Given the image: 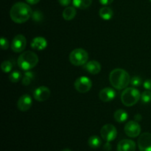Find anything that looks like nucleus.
<instances>
[{
	"mask_svg": "<svg viewBox=\"0 0 151 151\" xmlns=\"http://www.w3.org/2000/svg\"><path fill=\"white\" fill-rule=\"evenodd\" d=\"M32 9L29 4L22 1L15 3L10 10V19L17 24L26 22L32 16Z\"/></svg>",
	"mask_w": 151,
	"mask_h": 151,
	"instance_id": "obj_1",
	"label": "nucleus"
},
{
	"mask_svg": "<svg viewBox=\"0 0 151 151\" xmlns=\"http://www.w3.org/2000/svg\"><path fill=\"white\" fill-rule=\"evenodd\" d=\"M109 81L116 89H125L131 83V78L128 72L122 69H114L109 75Z\"/></svg>",
	"mask_w": 151,
	"mask_h": 151,
	"instance_id": "obj_2",
	"label": "nucleus"
},
{
	"mask_svg": "<svg viewBox=\"0 0 151 151\" xmlns=\"http://www.w3.org/2000/svg\"><path fill=\"white\" fill-rule=\"evenodd\" d=\"M38 63V57L35 52L26 51L22 52L18 58L17 63L21 69L29 71L33 69Z\"/></svg>",
	"mask_w": 151,
	"mask_h": 151,
	"instance_id": "obj_3",
	"label": "nucleus"
},
{
	"mask_svg": "<svg viewBox=\"0 0 151 151\" xmlns=\"http://www.w3.org/2000/svg\"><path fill=\"white\" fill-rule=\"evenodd\" d=\"M141 99V94L136 88H125L121 94V101L125 106H134Z\"/></svg>",
	"mask_w": 151,
	"mask_h": 151,
	"instance_id": "obj_4",
	"label": "nucleus"
},
{
	"mask_svg": "<svg viewBox=\"0 0 151 151\" xmlns=\"http://www.w3.org/2000/svg\"><path fill=\"white\" fill-rule=\"evenodd\" d=\"M69 58L70 63L74 66H83L88 62V54L83 49L78 48L71 52Z\"/></svg>",
	"mask_w": 151,
	"mask_h": 151,
	"instance_id": "obj_5",
	"label": "nucleus"
},
{
	"mask_svg": "<svg viewBox=\"0 0 151 151\" xmlns=\"http://www.w3.org/2000/svg\"><path fill=\"white\" fill-rule=\"evenodd\" d=\"M101 137L106 142L114 141L117 137V131L115 126L111 124H106L100 130Z\"/></svg>",
	"mask_w": 151,
	"mask_h": 151,
	"instance_id": "obj_6",
	"label": "nucleus"
},
{
	"mask_svg": "<svg viewBox=\"0 0 151 151\" xmlns=\"http://www.w3.org/2000/svg\"><path fill=\"white\" fill-rule=\"evenodd\" d=\"M75 88L80 93H86L92 87V82L87 77H80L75 81Z\"/></svg>",
	"mask_w": 151,
	"mask_h": 151,
	"instance_id": "obj_7",
	"label": "nucleus"
},
{
	"mask_svg": "<svg viewBox=\"0 0 151 151\" xmlns=\"http://www.w3.org/2000/svg\"><path fill=\"white\" fill-rule=\"evenodd\" d=\"M125 134L131 138H136L141 134V126L137 121H129L124 128Z\"/></svg>",
	"mask_w": 151,
	"mask_h": 151,
	"instance_id": "obj_8",
	"label": "nucleus"
},
{
	"mask_svg": "<svg viewBox=\"0 0 151 151\" xmlns=\"http://www.w3.org/2000/svg\"><path fill=\"white\" fill-rule=\"evenodd\" d=\"M26 45V38L22 34H19V35H16L12 40L10 48L14 52H22L24 50Z\"/></svg>",
	"mask_w": 151,
	"mask_h": 151,
	"instance_id": "obj_9",
	"label": "nucleus"
},
{
	"mask_svg": "<svg viewBox=\"0 0 151 151\" xmlns=\"http://www.w3.org/2000/svg\"><path fill=\"white\" fill-rule=\"evenodd\" d=\"M138 147L140 151H151V134L145 132L139 136Z\"/></svg>",
	"mask_w": 151,
	"mask_h": 151,
	"instance_id": "obj_10",
	"label": "nucleus"
},
{
	"mask_svg": "<svg viewBox=\"0 0 151 151\" xmlns=\"http://www.w3.org/2000/svg\"><path fill=\"white\" fill-rule=\"evenodd\" d=\"M33 97L38 102H44L50 97V88L46 86H39L34 91Z\"/></svg>",
	"mask_w": 151,
	"mask_h": 151,
	"instance_id": "obj_11",
	"label": "nucleus"
},
{
	"mask_svg": "<svg viewBox=\"0 0 151 151\" xmlns=\"http://www.w3.org/2000/svg\"><path fill=\"white\" fill-rule=\"evenodd\" d=\"M32 105V100L29 94H24L17 101V108L22 112L27 111Z\"/></svg>",
	"mask_w": 151,
	"mask_h": 151,
	"instance_id": "obj_12",
	"label": "nucleus"
},
{
	"mask_svg": "<svg viewBox=\"0 0 151 151\" xmlns=\"http://www.w3.org/2000/svg\"><path fill=\"white\" fill-rule=\"evenodd\" d=\"M115 97H116V91L112 88L109 87L103 88L99 93V97L100 100L105 103L111 101L115 98Z\"/></svg>",
	"mask_w": 151,
	"mask_h": 151,
	"instance_id": "obj_13",
	"label": "nucleus"
},
{
	"mask_svg": "<svg viewBox=\"0 0 151 151\" xmlns=\"http://www.w3.org/2000/svg\"><path fill=\"white\" fill-rule=\"evenodd\" d=\"M136 143L131 139H122L117 145V151H135Z\"/></svg>",
	"mask_w": 151,
	"mask_h": 151,
	"instance_id": "obj_14",
	"label": "nucleus"
},
{
	"mask_svg": "<svg viewBox=\"0 0 151 151\" xmlns=\"http://www.w3.org/2000/svg\"><path fill=\"white\" fill-rule=\"evenodd\" d=\"M84 69L91 75H97L101 71V65L97 60H91L83 65Z\"/></svg>",
	"mask_w": 151,
	"mask_h": 151,
	"instance_id": "obj_15",
	"label": "nucleus"
},
{
	"mask_svg": "<svg viewBox=\"0 0 151 151\" xmlns=\"http://www.w3.org/2000/svg\"><path fill=\"white\" fill-rule=\"evenodd\" d=\"M30 46L33 50H43L47 47V41L44 37H35L31 41Z\"/></svg>",
	"mask_w": 151,
	"mask_h": 151,
	"instance_id": "obj_16",
	"label": "nucleus"
},
{
	"mask_svg": "<svg viewBox=\"0 0 151 151\" xmlns=\"http://www.w3.org/2000/svg\"><path fill=\"white\" fill-rule=\"evenodd\" d=\"M77 14V10L75 7H67L63 10L62 16L66 21H71L75 17Z\"/></svg>",
	"mask_w": 151,
	"mask_h": 151,
	"instance_id": "obj_17",
	"label": "nucleus"
},
{
	"mask_svg": "<svg viewBox=\"0 0 151 151\" xmlns=\"http://www.w3.org/2000/svg\"><path fill=\"white\" fill-rule=\"evenodd\" d=\"M113 10L111 7H103L102 8L100 9L99 10V16L100 18H102L104 20H109L113 17Z\"/></svg>",
	"mask_w": 151,
	"mask_h": 151,
	"instance_id": "obj_18",
	"label": "nucleus"
},
{
	"mask_svg": "<svg viewBox=\"0 0 151 151\" xmlns=\"http://www.w3.org/2000/svg\"><path fill=\"white\" fill-rule=\"evenodd\" d=\"M114 117L116 122L119 123H122L128 119V114L123 109H118L114 112Z\"/></svg>",
	"mask_w": 151,
	"mask_h": 151,
	"instance_id": "obj_19",
	"label": "nucleus"
},
{
	"mask_svg": "<svg viewBox=\"0 0 151 151\" xmlns=\"http://www.w3.org/2000/svg\"><path fill=\"white\" fill-rule=\"evenodd\" d=\"M92 3V0H72L74 7L78 9H86L90 7Z\"/></svg>",
	"mask_w": 151,
	"mask_h": 151,
	"instance_id": "obj_20",
	"label": "nucleus"
},
{
	"mask_svg": "<svg viewBox=\"0 0 151 151\" xmlns=\"http://www.w3.org/2000/svg\"><path fill=\"white\" fill-rule=\"evenodd\" d=\"M101 139H100V137L98 136H91L89 137L88 140V144L89 145L90 147L93 149H97L101 145Z\"/></svg>",
	"mask_w": 151,
	"mask_h": 151,
	"instance_id": "obj_21",
	"label": "nucleus"
},
{
	"mask_svg": "<svg viewBox=\"0 0 151 151\" xmlns=\"http://www.w3.org/2000/svg\"><path fill=\"white\" fill-rule=\"evenodd\" d=\"M34 75L32 72H27L24 74V76L22 78V84L24 86H28L29 85V83H31L32 80L33 79Z\"/></svg>",
	"mask_w": 151,
	"mask_h": 151,
	"instance_id": "obj_22",
	"label": "nucleus"
},
{
	"mask_svg": "<svg viewBox=\"0 0 151 151\" xmlns=\"http://www.w3.org/2000/svg\"><path fill=\"white\" fill-rule=\"evenodd\" d=\"M13 64L10 60H4L1 64V69L4 73H8L12 70Z\"/></svg>",
	"mask_w": 151,
	"mask_h": 151,
	"instance_id": "obj_23",
	"label": "nucleus"
},
{
	"mask_svg": "<svg viewBox=\"0 0 151 151\" xmlns=\"http://www.w3.org/2000/svg\"><path fill=\"white\" fill-rule=\"evenodd\" d=\"M22 78V74L19 71H14L9 75V79L12 83H18Z\"/></svg>",
	"mask_w": 151,
	"mask_h": 151,
	"instance_id": "obj_24",
	"label": "nucleus"
},
{
	"mask_svg": "<svg viewBox=\"0 0 151 151\" xmlns=\"http://www.w3.org/2000/svg\"><path fill=\"white\" fill-rule=\"evenodd\" d=\"M141 100L144 104L149 103L151 102V91H148V90L145 91L141 94Z\"/></svg>",
	"mask_w": 151,
	"mask_h": 151,
	"instance_id": "obj_25",
	"label": "nucleus"
},
{
	"mask_svg": "<svg viewBox=\"0 0 151 151\" xmlns=\"http://www.w3.org/2000/svg\"><path fill=\"white\" fill-rule=\"evenodd\" d=\"M142 78L140 77L134 76L131 79V83H130L133 86L138 87L142 85Z\"/></svg>",
	"mask_w": 151,
	"mask_h": 151,
	"instance_id": "obj_26",
	"label": "nucleus"
},
{
	"mask_svg": "<svg viewBox=\"0 0 151 151\" xmlns=\"http://www.w3.org/2000/svg\"><path fill=\"white\" fill-rule=\"evenodd\" d=\"M0 44H1V48L2 49V50H7V49H8L9 42L8 41H7V38L2 37V38H1V40H0Z\"/></svg>",
	"mask_w": 151,
	"mask_h": 151,
	"instance_id": "obj_27",
	"label": "nucleus"
},
{
	"mask_svg": "<svg viewBox=\"0 0 151 151\" xmlns=\"http://www.w3.org/2000/svg\"><path fill=\"white\" fill-rule=\"evenodd\" d=\"M32 17L33 19V20L36 21V22H38V21H41L42 19L43 16H42V13H41L40 11H35L34 13H32Z\"/></svg>",
	"mask_w": 151,
	"mask_h": 151,
	"instance_id": "obj_28",
	"label": "nucleus"
},
{
	"mask_svg": "<svg viewBox=\"0 0 151 151\" xmlns=\"http://www.w3.org/2000/svg\"><path fill=\"white\" fill-rule=\"evenodd\" d=\"M143 86L146 90L151 91V79L146 80L144 83H143Z\"/></svg>",
	"mask_w": 151,
	"mask_h": 151,
	"instance_id": "obj_29",
	"label": "nucleus"
},
{
	"mask_svg": "<svg viewBox=\"0 0 151 151\" xmlns=\"http://www.w3.org/2000/svg\"><path fill=\"white\" fill-rule=\"evenodd\" d=\"M100 3L103 5H109L114 1V0H99Z\"/></svg>",
	"mask_w": 151,
	"mask_h": 151,
	"instance_id": "obj_30",
	"label": "nucleus"
},
{
	"mask_svg": "<svg viewBox=\"0 0 151 151\" xmlns=\"http://www.w3.org/2000/svg\"><path fill=\"white\" fill-rule=\"evenodd\" d=\"M58 1L62 6H68L71 3L72 0H58Z\"/></svg>",
	"mask_w": 151,
	"mask_h": 151,
	"instance_id": "obj_31",
	"label": "nucleus"
},
{
	"mask_svg": "<svg viewBox=\"0 0 151 151\" xmlns=\"http://www.w3.org/2000/svg\"><path fill=\"white\" fill-rule=\"evenodd\" d=\"M103 149H104L105 151H110L111 149V145L110 144V142H107L106 144L103 146Z\"/></svg>",
	"mask_w": 151,
	"mask_h": 151,
	"instance_id": "obj_32",
	"label": "nucleus"
},
{
	"mask_svg": "<svg viewBox=\"0 0 151 151\" xmlns=\"http://www.w3.org/2000/svg\"><path fill=\"white\" fill-rule=\"evenodd\" d=\"M27 2L29 4H35L40 1V0H26Z\"/></svg>",
	"mask_w": 151,
	"mask_h": 151,
	"instance_id": "obj_33",
	"label": "nucleus"
},
{
	"mask_svg": "<svg viewBox=\"0 0 151 151\" xmlns=\"http://www.w3.org/2000/svg\"><path fill=\"white\" fill-rule=\"evenodd\" d=\"M135 119L136 121H140L142 119V116L140 114L135 115Z\"/></svg>",
	"mask_w": 151,
	"mask_h": 151,
	"instance_id": "obj_34",
	"label": "nucleus"
},
{
	"mask_svg": "<svg viewBox=\"0 0 151 151\" xmlns=\"http://www.w3.org/2000/svg\"><path fill=\"white\" fill-rule=\"evenodd\" d=\"M62 151H71V150H69V148H66V149H63V150H62Z\"/></svg>",
	"mask_w": 151,
	"mask_h": 151,
	"instance_id": "obj_35",
	"label": "nucleus"
},
{
	"mask_svg": "<svg viewBox=\"0 0 151 151\" xmlns=\"http://www.w3.org/2000/svg\"><path fill=\"white\" fill-rule=\"evenodd\" d=\"M150 2H151V0H150Z\"/></svg>",
	"mask_w": 151,
	"mask_h": 151,
	"instance_id": "obj_36",
	"label": "nucleus"
}]
</instances>
